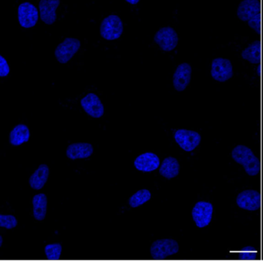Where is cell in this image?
Instances as JSON below:
<instances>
[{"mask_svg":"<svg viewBox=\"0 0 263 261\" xmlns=\"http://www.w3.org/2000/svg\"><path fill=\"white\" fill-rule=\"evenodd\" d=\"M231 155L236 164L242 166L249 176H255L259 174L261 162L249 147L240 144L234 147Z\"/></svg>","mask_w":263,"mask_h":261,"instance_id":"obj_1","label":"cell"},{"mask_svg":"<svg viewBox=\"0 0 263 261\" xmlns=\"http://www.w3.org/2000/svg\"><path fill=\"white\" fill-rule=\"evenodd\" d=\"M124 32V24L117 15L110 16L103 19L100 27L101 37L106 41H115L119 39Z\"/></svg>","mask_w":263,"mask_h":261,"instance_id":"obj_2","label":"cell"},{"mask_svg":"<svg viewBox=\"0 0 263 261\" xmlns=\"http://www.w3.org/2000/svg\"><path fill=\"white\" fill-rule=\"evenodd\" d=\"M179 251V244L175 239H161L155 241L151 247V255L154 259H164Z\"/></svg>","mask_w":263,"mask_h":261,"instance_id":"obj_3","label":"cell"},{"mask_svg":"<svg viewBox=\"0 0 263 261\" xmlns=\"http://www.w3.org/2000/svg\"><path fill=\"white\" fill-rule=\"evenodd\" d=\"M174 138L180 148L189 153L194 151L201 142V136L198 132L186 129L176 130Z\"/></svg>","mask_w":263,"mask_h":261,"instance_id":"obj_4","label":"cell"},{"mask_svg":"<svg viewBox=\"0 0 263 261\" xmlns=\"http://www.w3.org/2000/svg\"><path fill=\"white\" fill-rule=\"evenodd\" d=\"M211 76L214 81L219 83H226L233 76V67L229 59L217 57L211 64Z\"/></svg>","mask_w":263,"mask_h":261,"instance_id":"obj_5","label":"cell"},{"mask_svg":"<svg viewBox=\"0 0 263 261\" xmlns=\"http://www.w3.org/2000/svg\"><path fill=\"white\" fill-rule=\"evenodd\" d=\"M214 207L210 202L199 201L194 206L192 216L195 225L198 228H204L212 222Z\"/></svg>","mask_w":263,"mask_h":261,"instance_id":"obj_6","label":"cell"},{"mask_svg":"<svg viewBox=\"0 0 263 261\" xmlns=\"http://www.w3.org/2000/svg\"><path fill=\"white\" fill-rule=\"evenodd\" d=\"M81 47V41L76 38L67 37L55 50V57L61 64H66L78 53Z\"/></svg>","mask_w":263,"mask_h":261,"instance_id":"obj_7","label":"cell"},{"mask_svg":"<svg viewBox=\"0 0 263 261\" xmlns=\"http://www.w3.org/2000/svg\"><path fill=\"white\" fill-rule=\"evenodd\" d=\"M178 35L171 27H162L154 36V41L164 52L173 51L178 44Z\"/></svg>","mask_w":263,"mask_h":261,"instance_id":"obj_8","label":"cell"},{"mask_svg":"<svg viewBox=\"0 0 263 261\" xmlns=\"http://www.w3.org/2000/svg\"><path fill=\"white\" fill-rule=\"evenodd\" d=\"M236 204L242 210L257 211L261 208V194L258 190H244L237 196Z\"/></svg>","mask_w":263,"mask_h":261,"instance_id":"obj_9","label":"cell"},{"mask_svg":"<svg viewBox=\"0 0 263 261\" xmlns=\"http://www.w3.org/2000/svg\"><path fill=\"white\" fill-rule=\"evenodd\" d=\"M18 21L23 28L29 29L35 27L39 19L37 8L29 2L24 3L18 7Z\"/></svg>","mask_w":263,"mask_h":261,"instance_id":"obj_10","label":"cell"},{"mask_svg":"<svg viewBox=\"0 0 263 261\" xmlns=\"http://www.w3.org/2000/svg\"><path fill=\"white\" fill-rule=\"evenodd\" d=\"M192 66L187 63H182L177 67L173 74V87L178 92H183L187 89L192 81Z\"/></svg>","mask_w":263,"mask_h":261,"instance_id":"obj_11","label":"cell"},{"mask_svg":"<svg viewBox=\"0 0 263 261\" xmlns=\"http://www.w3.org/2000/svg\"><path fill=\"white\" fill-rule=\"evenodd\" d=\"M261 14V2L259 0H244L237 9V16L242 22H249L252 18Z\"/></svg>","mask_w":263,"mask_h":261,"instance_id":"obj_12","label":"cell"},{"mask_svg":"<svg viewBox=\"0 0 263 261\" xmlns=\"http://www.w3.org/2000/svg\"><path fill=\"white\" fill-rule=\"evenodd\" d=\"M84 111L95 119L102 117L104 114V107L100 98L95 93H88L81 101Z\"/></svg>","mask_w":263,"mask_h":261,"instance_id":"obj_13","label":"cell"},{"mask_svg":"<svg viewBox=\"0 0 263 261\" xmlns=\"http://www.w3.org/2000/svg\"><path fill=\"white\" fill-rule=\"evenodd\" d=\"M60 5V0H41L39 4L41 21L47 25H53L58 19L56 11Z\"/></svg>","mask_w":263,"mask_h":261,"instance_id":"obj_14","label":"cell"},{"mask_svg":"<svg viewBox=\"0 0 263 261\" xmlns=\"http://www.w3.org/2000/svg\"><path fill=\"white\" fill-rule=\"evenodd\" d=\"M160 164L161 161L159 157L155 153L151 152L140 155L134 162V165L137 170L145 173L155 171L159 168Z\"/></svg>","mask_w":263,"mask_h":261,"instance_id":"obj_15","label":"cell"},{"mask_svg":"<svg viewBox=\"0 0 263 261\" xmlns=\"http://www.w3.org/2000/svg\"><path fill=\"white\" fill-rule=\"evenodd\" d=\"M93 153V146L88 143H76L68 146L66 155L72 160L78 159H87Z\"/></svg>","mask_w":263,"mask_h":261,"instance_id":"obj_16","label":"cell"},{"mask_svg":"<svg viewBox=\"0 0 263 261\" xmlns=\"http://www.w3.org/2000/svg\"><path fill=\"white\" fill-rule=\"evenodd\" d=\"M50 176V168L46 164H41L37 170L31 175L29 184L33 190H40L47 184Z\"/></svg>","mask_w":263,"mask_h":261,"instance_id":"obj_17","label":"cell"},{"mask_svg":"<svg viewBox=\"0 0 263 261\" xmlns=\"http://www.w3.org/2000/svg\"><path fill=\"white\" fill-rule=\"evenodd\" d=\"M180 173V164L178 159L173 156L166 157L163 160L161 167L159 168V173L167 179H173L178 176Z\"/></svg>","mask_w":263,"mask_h":261,"instance_id":"obj_18","label":"cell"},{"mask_svg":"<svg viewBox=\"0 0 263 261\" xmlns=\"http://www.w3.org/2000/svg\"><path fill=\"white\" fill-rule=\"evenodd\" d=\"M241 58L252 64H260L261 61V41H254L242 50L241 53Z\"/></svg>","mask_w":263,"mask_h":261,"instance_id":"obj_19","label":"cell"},{"mask_svg":"<svg viewBox=\"0 0 263 261\" xmlns=\"http://www.w3.org/2000/svg\"><path fill=\"white\" fill-rule=\"evenodd\" d=\"M30 129L25 124L16 125L10 133V144L18 147L30 140Z\"/></svg>","mask_w":263,"mask_h":261,"instance_id":"obj_20","label":"cell"},{"mask_svg":"<svg viewBox=\"0 0 263 261\" xmlns=\"http://www.w3.org/2000/svg\"><path fill=\"white\" fill-rule=\"evenodd\" d=\"M33 216L38 221L44 220L47 211V197L44 193L35 195L33 198Z\"/></svg>","mask_w":263,"mask_h":261,"instance_id":"obj_21","label":"cell"},{"mask_svg":"<svg viewBox=\"0 0 263 261\" xmlns=\"http://www.w3.org/2000/svg\"><path fill=\"white\" fill-rule=\"evenodd\" d=\"M151 198H152L151 192L148 190L143 189V190H138L133 196H130L128 201L129 205L132 208H136L150 200Z\"/></svg>","mask_w":263,"mask_h":261,"instance_id":"obj_22","label":"cell"},{"mask_svg":"<svg viewBox=\"0 0 263 261\" xmlns=\"http://www.w3.org/2000/svg\"><path fill=\"white\" fill-rule=\"evenodd\" d=\"M45 253L49 260H59L62 253L61 244H48L45 247Z\"/></svg>","mask_w":263,"mask_h":261,"instance_id":"obj_23","label":"cell"},{"mask_svg":"<svg viewBox=\"0 0 263 261\" xmlns=\"http://www.w3.org/2000/svg\"><path fill=\"white\" fill-rule=\"evenodd\" d=\"M18 221L13 215H0V227L12 230L17 227Z\"/></svg>","mask_w":263,"mask_h":261,"instance_id":"obj_24","label":"cell"},{"mask_svg":"<svg viewBox=\"0 0 263 261\" xmlns=\"http://www.w3.org/2000/svg\"><path fill=\"white\" fill-rule=\"evenodd\" d=\"M256 257L257 250L251 246L243 247L238 253V259H255Z\"/></svg>","mask_w":263,"mask_h":261,"instance_id":"obj_25","label":"cell"},{"mask_svg":"<svg viewBox=\"0 0 263 261\" xmlns=\"http://www.w3.org/2000/svg\"><path fill=\"white\" fill-rule=\"evenodd\" d=\"M248 25L252 30L260 34L261 31V14L258 15V16L250 19L248 22Z\"/></svg>","mask_w":263,"mask_h":261,"instance_id":"obj_26","label":"cell"},{"mask_svg":"<svg viewBox=\"0 0 263 261\" xmlns=\"http://www.w3.org/2000/svg\"><path fill=\"white\" fill-rule=\"evenodd\" d=\"M10 69L7 59L0 55V77H6L10 73Z\"/></svg>","mask_w":263,"mask_h":261,"instance_id":"obj_27","label":"cell"},{"mask_svg":"<svg viewBox=\"0 0 263 261\" xmlns=\"http://www.w3.org/2000/svg\"><path fill=\"white\" fill-rule=\"evenodd\" d=\"M126 2H127V4H132V5H136L140 1L139 0H127Z\"/></svg>","mask_w":263,"mask_h":261,"instance_id":"obj_28","label":"cell"},{"mask_svg":"<svg viewBox=\"0 0 263 261\" xmlns=\"http://www.w3.org/2000/svg\"><path fill=\"white\" fill-rule=\"evenodd\" d=\"M3 245V236H0V247H2Z\"/></svg>","mask_w":263,"mask_h":261,"instance_id":"obj_29","label":"cell"},{"mask_svg":"<svg viewBox=\"0 0 263 261\" xmlns=\"http://www.w3.org/2000/svg\"><path fill=\"white\" fill-rule=\"evenodd\" d=\"M263 63V61H262ZM262 77H263V64H262Z\"/></svg>","mask_w":263,"mask_h":261,"instance_id":"obj_30","label":"cell"}]
</instances>
